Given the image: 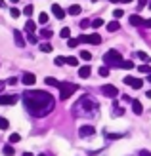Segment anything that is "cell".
Segmentation results:
<instances>
[{
	"mask_svg": "<svg viewBox=\"0 0 151 156\" xmlns=\"http://www.w3.org/2000/svg\"><path fill=\"white\" fill-rule=\"evenodd\" d=\"M23 101H25L27 111L33 116H36V118H42V116H46L48 112H52V108L55 105L54 97L48 91H42V90L25 91L23 93Z\"/></svg>",
	"mask_w": 151,
	"mask_h": 156,
	"instance_id": "6da1fadb",
	"label": "cell"
},
{
	"mask_svg": "<svg viewBox=\"0 0 151 156\" xmlns=\"http://www.w3.org/2000/svg\"><path fill=\"white\" fill-rule=\"evenodd\" d=\"M73 111H75V114H98V103L90 95H84L77 101Z\"/></svg>",
	"mask_w": 151,
	"mask_h": 156,
	"instance_id": "7a4b0ae2",
	"label": "cell"
},
{
	"mask_svg": "<svg viewBox=\"0 0 151 156\" xmlns=\"http://www.w3.org/2000/svg\"><path fill=\"white\" fill-rule=\"evenodd\" d=\"M103 63H105L107 67H121V63H123V55H121V51H117V50H109L105 55H103Z\"/></svg>",
	"mask_w": 151,
	"mask_h": 156,
	"instance_id": "3957f363",
	"label": "cell"
},
{
	"mask_svg": "<svg viewBox=\"0 0 151 156\" xmlns=\"http://www.w3.org/2000/svg\"><path fill=\"white\" fill-rule=\"evenodd\" d=\"M78 90V86L77 84H69V82H61L59 84V99L61 101H65V99H69L73 93Z\"/></svg>",
	"mask_w": 151,
	"mask_h": 156,
	"instance_id": "277c9868",
	"label": "cell"
},
{
	"mask_svg": "<svg viewBox=\"0 0 151 156\" xmlns=\"http://www.w3.org/2000/svg\"><path fill=\"white\" fill-rule=\"evenodd\" d=\"M101 93H103L105 97H117V95H119V90L115 88L113 84H105V86L101 88Z\"/></svg>",
	"mask_w": 151,
	"mask_h": 156,
	"instance_id": "5b68a950",
	"label": "cell"
},
{
	"mask_svg": "<svg viewBox=\"0 0 151 156\" xmlns=\"http://www.w3.org/2000/svg\"><path fill=\"white\" fill-rule=\"evenodd\" d=\"M94 133H96L94 126H81V129H78V135H81V137H90Z\"/></svg>",
	"mask_w": 151,
	"mask_h": 156,
	"instance_id": "8992f818",
	"label": "cell"
},
{
	"mask_svg": "<svg viewBox=\"0 0 151 156\" xmlns=\"http://www.w3.org/2000/svg\"><path fill=\"white\" fill-rule=\"evenodd\" d=\"M17 95H0V105H15Z\"/></svg>",
	"mask_w": 151,
	"mask_h": 156,
	"instance_id": "52a82bcc",
	"label": "cell"
},
{
	"mask_svg": "<svg viewBox=\"0 0 151 156\" xmlns=\"http://www.w3.org/2000/svg\"><path fill=\"white\" fill-rule=\"evenodd\" d=\"M21 82L25 84V86H33L36 82V76L33 73H25V74H23V78H21Z\"/></svg>",
	"mask_w": 151,
	"mask_h": 156,
	"instance_id": "ba28073f",
	"label": "cell"
},
{
	"mask_svg": "<svg viewBox=\"0 0 151 156\" xmlns=\"http://www.w3.org/2000/svg\"><path fill=\"white\" fill-rule=\"evenodd\" d=\"M52 13H54L58 19H63V17H65V12H63V8H61L59 4H54V6H52Z\"/></svg>",
	"mask_w": 151,
	"mask_h": 156,
	"instance_id": "9c48e42d",
	"label": "cell"
},
{
	"mask_svg": "<svg viewBox=\"0 0 151 156\" xmlns=\"http://www.w3.org/2000/svg\"><path fill=\"white\" fill-rule=\"evenodd\" d=\"M13 36H15V44H17L19 48H23V46H25V38H23V34L19 33V30H13Z\"/></svg>",
	"mask_w": 151,
	"mask_h": 156,
	"instance_id": "30bf717a",
	"label": "cell"
},
{
	"mask_svg": "<svg viewBox=\"0 0 151 156\" xmlns=\"http://www.w3.org/2000/svg\"><path fill=\"white\" fill-rule=\"evenodd\" d=\"M132 111H134V114H142V112H144V107H142V103L138 99L132 101Z\"/></svg>",
	"mask_w": 151,
	"mask_h": 156,
	"instance_id": "8fae6325",
	"label": "cell"
},
{
	"mask_svg": "<svg viewBox=\"0 0 151 156\" xmlns=\"http://www.w3.org/2000/svg\"><path fill=\"white\" fill-rule=\"evenodd\" d=\"M88 42L94 44V46H100L101 44V36L98 33H94V34H88Z\"/></svg>",
	"mask_w": 151,
	"mask_h": 156,
	"instance_id": "7c38bea8",
	"label": "cell"
},
{
	"mask_svg": "<svg viewBox=\"0 0 151 156\" xmlns=\"http://www.w3.org/2000/svg\"><path fill=\"white\" fill-rule=\"evenodd\" d=\"M90 73H92V69H90L88 65H84V67L78 69V76H81V78H88V76H90Z\"/></svg>",
	"mask_w": 151,
	"mask_h": 156,
	"instance_id": "4fadbf2b",
	"label": "cell"
},
{
	"mask_svg": "<svg viewBox=\"0 0 151 156\" xmlns=\"http://www.w3.org/2000/svg\"><path fill=\"white\" fill-rule=\"evenodd\" d=\"M130 25H134V27H142V25H144V19H142L140 15H130Z\"/></svg>",
	"mask_w": 151,
	"mask_h": 156,
	"instance_id": "5bb4252c",
	"label": "cell"
},
{
	"mask_svg": "<svg viewBox=\"0 0 151 156\" xmlns=\"http://www.w3.org/2000/svg\"><path fill=\"white\" fill-rule=\"evenodd\" d=\"M71 15H78V13H81L82 12V8L81 6H77V4H73V6H69V10H67Z\"/></svg>",
	"mask_w": 151,
	"mask_h": 156,
	"instance_id": "9a60e30c",
	"label": "cell"
},
{
	"mask_svg": "<svg viewBox=\"0 0 151 156\" xmlns=\"http://www.w3.org/2000/svg\"><path fill=\"white\" fill-rule=\"evenodd\" d=\"M119 21H111V23H107V30L109 33H115V30H119Z\"/></svg>",
	"mask_w": 151,
	"mask_h": 156,
	"instance_id": "2e32d148",
	"label": "cell"
},
{
	"mask_svg": "<svg viewBox=\"0 0 151 156\" xmlns=\"http://www.w3.org/2000/svg\"><path fill=\"white\" fill-rule=\"evenodd\" d=\"M35 29H36L35 21H27L25 23V30H27V33H35Z\"/></svg>",
	"mask_w": 151,
	"mask_h": 156,
	"instance_id": "e0dca14e",
	"label": "cell"
},
{
	"mask_svg": "<svg viewBox=\"0 0 151 156\" xmlns=\"http://www.w3.org/2000/svg\"><path fill=\"white\" fill-rule=\"evenodd\" d=\"M44 82L48 84V86H55V88H59V84H61V82H58V80H55V78H52V76H48Z\"/></svg>",
	"mask_w": 151,
	"mask_h": 156,
	"instance_id": "ac0fdd59",
	"label": "cell"
},
{
	"mask_svg": "<svg viewBox=\"0 0 151 156\" xmlns=\"http://www.w3.org/2000/svg\"><path fill=\"white\" fill-rule=\"evenodd\" d=\"M38 23H40V25H46V23H48V13L40 12V15H38Z\"/></svg>",
	"mask_w": 151,
	"mask_h": 156,
	"instance_id": "d6986e66",
	"label": "cell"
},
{
	"mask_svg": "<svg viewBox=\"0 0 151 156\" xmlns=\"http://www.w3.org/2000/svg\"><path fill=\"white\" fill-rule=\"evenodd\" d=\"M40 51H44V53H50V51H52V44H48V42L40 44Z\"/></svg>",
	"mask_w": 151,
	"mask_h": 156,
	"instance_id": "ffe728a7",
	"label": "cell"
},
{
	"mask_svg": "<svg viewBox=\"0 0 151 156\" xmlns=\"http://www.w3.org/2000/svg\"><path fill=\"white\" fill-rule=\"evenodd\" d=\"M65 63L71 65V67H77V65H78V59H77V57H65Z\"/></svg>",
	"mask_w": 151,
	"mask_h": 156,
	"instance_id": "44dd1931",
	"label": "cell"
},
{
	"mask_svg": "<svg viewBox=\"0 0 151 156\" xmlns=\"http://www.w3.org/2000/svg\"><path fill=\"white\" fill-rule=\"evenodd\" d=\"M59 36H61V38H69V36H71V29H69V27H63L61 33H59Z\"/></svg>",
	"mask_w": 151,
	"mask_h": 156,
	"instance_id": "7402d4cb",
	"label": "cell"
},
{
	"mask_svg": "<svg viewBox=\"0 0 151 156\" xmlns=\"http://www.w3.org/2000/svg\"><path fill=\"white\" fill-rule=\"evenodd\" d=\"M138 71H140V73H144V74H151V67H149V65H140V67H138Z\"/></svg>",
	"mask_w": 151,
	"mask_h": 156,
	"instance_id": "603a6c76",
	"label": "cell"
},
{
	"mask_svg": "<svg viewBox=\"0 0 151 156\" xmlns=\"http://www.w3.org/2000/svg\"><path fill=\"white\" fill-rule=\"evenodd\" d=\"M81 42H78V38H67V46L69 48H75V46H78Z\"/></svg>",
	"mask_w": 151,
	"mask_h": 156,
	"instance_id": "cb8c5ba5",
	"label": "cell"
},
{
	"mask_svg": "<svg viewBox=\"0 0 151 156\" xmlns=\"http://www.w3.org/2000/svg\"><path fill=\"white\" fill-rule=\"evenodd\" d=\"M13 152H15V151H13L12 145H6V147H4V154H6V156H13Z\"/></svg>",
	"mask_w": 151,
	"mask_h": 156,
	"instance_id": "d4e9b609",
	"label": "cell"
},
{
	"mask_svg": "<svg viewBox=\"0 0 151 156\" xmlns=\"http://www.w3.org/2000/svg\"><path fill=\"white\" fill-rule=\"evenodd\" d=\"M90 25H92V27H94V29H100V27H101V25H103V19H100V17H98V19H94V21H92V23H90Z\"/></svg>",
	"mask_w": 151,
	"mask_h": 156,
	"instance_id": "484cf974",
	"label": "cell"
},
{
	"mask_svg": "<svg viewBox=\"0 0 151 156\" xmlns=\"http://www.w3.org/2000/svg\"><path fill=\"white\" fill-rule=\"evenodd\" d=\"M21 141V135L19 133H12L10 135V143H19Z\"/></svg>",
	"mask_w": 151,
	"mask_h": 156,
	"instance_id": "4316f807",
	"label": "cell"
},
{
	"mask_svg": "<svg viewBox=\"0 0 151 156\" xmlns=\"http://www.w3.org/2000/svg\"><path fill=\"white\" fill-rule=\"evenodd\" d=\"M142 86H144V82H142L140 78H134V84H132V88H134V90H140Z\"/></svg>",
	"mask_w": 151,
	"mask_h": 156,
	"instance_id": "83f0119b",
	"label": "cell"
},
{
	"mask_svg": "<svg viewBox=\"0 0 151 156\" xmlns=\"http://www.w3.org/2000/svg\"><path fill=\"white\" fill-rule=\"evenodd\" d=\"M105 137L109 139V141H115V139H121V137H123V133H107Z\"/></svg>",
	"mask_w": 151,
	"mask_h": 156,
	"instance_id": "f1b7e54d",
	"label": "cell"
},
{
	"mask_svg": "<svg viewBox=\"0 0 151 156\" xmlns=\"http://www.w3.org/2000/svg\"><path fill=\"white\" fill-rule=\"evenodd\" d=\"M27 40H29L31 44H36V42H38V38L35 36V33H29V34H27Z\"/></svg>",
	"mask_w": 151,
	"mask_h": 156,
	"instance_id": "f546056e",
	"label": "cell"
},
{
	"mask_svg": "<svg viewBox=\"0 0 151 156\" xmlns=\"http://www.w3.org/2000/svg\"><path fill=\"white\" fill-rule=\"evenodd\" d=\"M136 55H138V57H140L142 61H145V63H147V61H149V55H147V53H145V51H138V53H136Z\"/></svg>",
	"mask_w": 151,
	"mask_h": 156,
	"instance_id": "4dcf8cb0",
	"label": "cell"
},
{
	"mask_svg": "<svg viewBox=\"0 0 151 156\" xmlns=\"http://www.w3.org/2000/svg\"><path fill=\"white\" fill-rule=\"evenodd\" d=\"M40 36H42V38H50V36H52V30H50V29H42V30H40Z\"/></svg>",
	"mask_w": 151,
	"mask_h": 156,
	"instance_id": "1f68e13d",
	"label": "cell"
},
{
	"mask_svg": "<svg viewBox=\"0 0 151 156\" xmlns=\"http://www.w3.org/2000/svg\"><path fill=\"white\" fill-rule=\"evenodd\" d=\"M81 59L90 61V59H92V53H90V51H81Z\"/></svg>",
	"mask_w": 151,
	"mask_h": 156,
	"instance_id": "d6a6232c",
	"label": "cell"
},
{
	"mask_svg": "<svg viewBox=\"0 0 151 156\" xmlns=\"http://www.w3.org/2000/svg\"><path fill=\"white\" fill-rule=\"evenodd\" d=\"M100 74H101V76H109V67H107V65H105V67L101 65V67H100Z\"/></svg>",
	"mask_w": 151,
	"mask_h": 156,
	"instance_id": "836d02e7",
	"label": "cell"
},
{
	"mask_svg": "<svg viewBox=\"0 0 151 156\" xmlns=\"http://www.w3.org/2000/svg\"><path fill=\"white\" fill-rule=\"evenodd\" d=\"M121 69H134V63H132V61H123Z\"/></svg>",
	"mask_w": 151,
	"mask_h": 156,
	"instance_id": "e575fe53",
	"label": "cell"
},
{
	"mask_svg": "<svg viewBox=\"0 0 151 156\" xmlns=\"http://www.w3.org/2000/svg\"><path fill=\"white\" fill-rule=\"evenodd\" d=\"M8 126H10V122L6 118H0V129H8Z\"/></svg>",
	"mask_w": 151,
	"mask_h": 156,
	"instance_id": "d590c367",
	"label": "cell"
},
{
	"mask_svg": "<svg viewBox=\"0 0 151 156\" xmlns=\"http://www.w3.org/2000/svg\"><path fill=\"white\" fill-rule=\"evenodd\" d=\"M58 67H61V65H65V57H55V61H54Z\"/></svg>",
	"mask_w": 151,
	"mask_h": 156,
	"instance_id": "8d00e7d4",
	"label": "cell"
},
{
	"mask_svg": "<svg viewBox=\"0 0 151 156\" xmlns=\"http://www.w3.org/2000/svg\"><path fill=\"white\" fill-rule=\"evenodd\" d=\"M19 10H17V8H12V10H10V15H12V17H19Z\"/></svg>",
	"mask_w": 151,
	"mask_h": 156,
	"instance_id": "74e56055",
	"label": "cell"
},
{
	"mask_svg": "<svg viewBox=\"0 0 151 156\" xmlns=\"http://www.w3.org/2000/svg\"><path fill=\"white\" fill-rule=\"evenodd\" d=\"M23 13H25L27 17H29V15H33V6H25V10H23Z\"/></svg>",
	"mask_w": 151,
	"mask_h": 156,
	"instance_id": "f35d334b",
	"label": "cell"
},
{
	"mask_svg": "<svg viewBox=\"0 0 151 156\" xmlns=\"http://www.w3.org/2000/svg\"><path fill=\"white\" fill-rule=\"evenodd\" d=\"M113 15H115V19H121L123 15H124V12H123V10H115V12H113Z\"/></svg>",
	"mask_w": 151,
	"mask_h": 156,
	"instance_id": "ab89813d",
	"label": "cell"
},
{
	"mask_svg": "<svg viewBox=\"0 0 151 156\" xmlns=\"http://www.w3.org/2000/svg\"><path fill=\"white\" fill-rule=\"evenodd\" d=\"M145 6H147V0H138V10H142Z\"/></svg>",
	"mask_w": 151,
	"mask_h": 156,
	"instance_id": "60d3db41",
	"label": "cell"
},
{
	"mask_svg": "<svg viewBox=\"0 0 151 156\" xmlns=\"http://www.w3.org/2000/svg\"><path fill=\"white\" fill-rule=\"evenodd\" d=\"M124 84L132 86V84H134V76H126V78H124Z\"/></svg>",
	"mask_w": 151,
	"mask_h": 156,
	"instance_id": "b9f144b4",
	"label": "cell"
},
{
	"mask_svg": "<svg viewBox=\"0 0 151 156\" xmlns=\"http://www.w3.org/2000/svg\"><path fill=\"white\" fill-rule=\"evenodd\" d=\"M78 42H88V36H86V34H81V36H78Z\"/></svg>",
	"mask_w": 151,
	"mask_h": 156,
	"instance_id": "7bdbcfd3",
	"label": "cell"
},
{
	"mask_svg": "<svg viewBox=\"0 0 151 156\" xmlns=\"http://www.w3.org/2000/svg\"><path fill=\"white\" fill-rule=\"evenodd\" d=\"M6 84H12V86H13V84H17V78H8Z\"/></svg>",
	"mask_w": 151,
	"mask_h": 156,
	"instance_id": "ee69618b",
	"label": "cell"
},
{
	"mask_svg": "<svg viewBox=\"0 0 151 156\" xmlns=\"http://www.w3.org/2000/svg\"><path fill=\"white\" fill-rule=\"evenodd\" d=\"M88 25H90V21H88V19H84V21H81V27H82V29H86V27H88Z\"/></svg>",
	"mask_w": 151,
	"mask_h": 156,
	"instance_id": "f6af8a7d",
	"label": "cell"
},
{
	"mask_svg": "<svg viewBox=\"0 0 151 156\" xmlns=\"http://www.w3.org/2000/svg\"><path fill=\"white\" fill-rule=\"evenodd\" d=\"M144 27H147V29H151V19H145V21H144Z\"/></svg>",
	"mask_w": 151,
	"mask_h": 156,
	"instance_id": "bcb514c9",
	"label": "cell"
},
{
	"mask_svg": "<svg viewBox=\"0 0 151 156\" xmlns=\"http://www.w3.org/2000/svg\"><path fill=\"white\" fill-rule=\"evenodd\" d=\"M140 156H151V152H149V151H142Z\"/></svg>",
	"mask_w": 151,
	"mask_h": 156,
	"instance_id": "7dc6e473",
	"label": "cell"
},
{
	"mask_svg": "<svg viewBox=\"0 0 151 156\" xmlns=\"http://www.w3.org/2000/svg\"><path fill=\"white\" fill-rule=\"evenodd\" d=\"M4 86H6V82H2V80H0V91L4 90Z\"/></svg>",
	"mask_w": 151,
	"mask_h": 156,
	"instance_id": "c3c4849f",
	"label": "cell"
},
{
	"mask_svg": "<svg viewBox=\"0 0 151 156\" xmlns=\"http://www.w3.org/2000/svg\"><path fill=\"white\" fill-rule=\"evenodd\" d=\"M145 97H147V99H151V90H149V91H145Z\"/></svg>",
	"mask_w": 151,
	"mask_h": 156,
	"instance_id": "681fc988",
	"label": "cell"
},
{
	"mask_svg": "<svg viewBox=\"0 0 151 156\" xmlns=\"http://www.w3.org/2000/svg\"><path fill=\"white\" fill-rule=\"evenodd\" d=\"M23 156H35V154H31V152H23Z\"/></svg>",
	"mask_w": 151,
	"mask_h": 156,
	"instance_id": "f907efd6",
	"label": "cell"
},
{
	"mask_svg": "<svg viewBox=\"0 0 151 156\" xmlns=\"http://www.w3.org/2000/svg\"><path fill=\"white\" fill-rule=\"evenodd\" d=\"M109 2H113V4H117V2H121V0H109Z\"/></svg>",
	"mask_w": 151,
	"mask_h": 156,
	"instance_id": "816d5d0a",
	"label": "cell"
},
{
	"mask_svg": "<svg viewBox=\"0 0 151 156\" xmlns=\"http://www.w3.org/2000/svg\"><path fill=\"white\" fill-rule=\"evenodd\" d=\"M123 2H124V4H128V2H132V0H123Z\"/></svg>",
	"mask_w": 151,
	"mask_h": 156,
	"instance_id": "f5cc1de1",
	"label": "cell"
},
{
	"mask_svg": "<svg viewBox=\"0 0 151 156\" xmlns=\"http://www.w3.org/2000/svg\"><path fill=\"white\" fill-rule=\"evenodd\" d=\"M4 6V0H0V8H2Z\"/></svg>",
	"mask_w": 151,
	"mask_h": 156,
	"instance_id": "db71d44e",
	"label": "cell"
},
{
	"mask_svg": "<svg viewBox=\"0 0 151 156\" xmlns=\"http://www.w3.org/2000/svg\"><path fill=\"white\" fill-rule=\"evenodd\" d=\"M12 2H13V4H17V2H19V0H12Z\"/></svg>",
	"mask_w": 151,
	"mask_h": 156,
	"instance_id": "11a10c76",
	"label": "cell"
},
{
	"mask_svg": "<svg viewBox=\"0 0 151 156\" xmlns=\"http://www.w3.org/2000/svg\"><path fill=\"white\" fill-rule=\"evenodd\" d=\"M149 82H151V74H149Z\"/></svg>",
	"mask_w": 151,
	"mask_h": 156,
	"instance_id": "9f6ffc18",
	"label": "cell"
},
{
	"mask_svg": "<svg viewBox=\"0 0 151 156\" xmlns=\"http://www.w3.org/2000/svg\"><path fill=\"white\" fill-rule=\"evenodd\" d=\"M149 8H151V2H149Z\"/></svg>",
	"mask_w": 151,
	"mask_h": 156,
	"instance_id": "6f0895ef",
	"label": "cell"
},
{
	"mask_svg": "<svg viewBox=\"0 0 151 156\" xmlns=\"http://www.w3.org/2000/svg\"><path fill=\"white\" fill-rule=\"evenodd\" d=\"M40 156H44V154H40Z\"/></svg>",
	"mask_w": 151,
	"mask_h": 156,
	"instance_id": "680465c9",
	"label": "cell"
}]
</instances>
